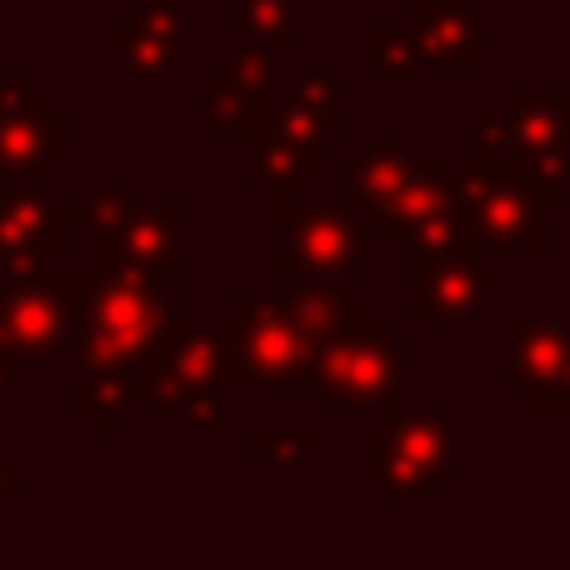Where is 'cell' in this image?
<instances>
[{
    "label": "cell",
    "mask_w": 570,
    "mask_h": 570,
    "mask_svg": "<svg viewBox=\"0 0 570 570\" xmlns=\"http://www.w3.org/2000/svg\"><path fill=\"white\" fill-rule=\"evenodd\" d=\"M180 321L156 271H106L90 276L80 301V345L76 365L106 381H136V371L156 355L166 331Z\"/></svg>",
    "instance_id": "cell-1"
},
{
    "label": "cell",
    "mask_w": 570,
    "mask_h": 570,
    "mask_svg": "<svg viewBox=\"0 0 570 570\" xmlns=\"http://www.w3.org/2000/svg\"><path fill=\"white\" fill-rule=\"evenodd\" d=\"M321 411H411V365L381 315H351L315 351Z\"/></svg>",
    "instance_id": "cell-2"
},
{
    "label": "cell",
    "mask_w": 570,
    "mask_h": 570,
    "mask_svg": "<svg viewBox=\"0 0 570 570\" xmlns=\"http://www.w3.org/2000/svg\"><path fill=\"white\" fill-rule=\"evenodd\" d=\"M321 335L301 321L285 301L236 295L226 321V391H271V385L311 381Z\"/></svg>",
    "instance_id": "cell-3"
},
{
    "label": "cell",
    "mask_w": 570,
    "mask_h": 570,
    "mask_svg": "<svg viewBox=\"0 0 570 570\" xmlns=\"http://www.w3.org/2000/svg\"><path fill=\"white\" fill-rule=\"evenodd\" d=\"M455 196H461V210L471 220V236L481 250H546L551 236H546L541 220V196L531 186V166L521 156H485L481 166H465L455 176Z\"/></svg>",
    "instance_id": "cell-4"
},
{
    "label": "cell",
    "mask_w": 570,
    "mask_h": 570,
    "mask_svg": "<svg viewBox=\"0 0 570 570\" xmlns=\"http://www.w3.org/2000/svg\"><path fill=\"white\" fill-rule=\"evenodd\" d=\"M90 276H36L0 291V355L26 361H70L80 345V301Z\"/></svg>",
    "instance_id": "cell-5"
},
{
    "label": "cell",
    "mask_w": 570,
    "mask_h": 570,
    "mask_svg": "<svg viewBox=\"0 0 570 570\" xmlns=\"http://www.w3.org/2000/svg\"><path fill=\"white\" fill-rule=\"evenodd\" d=\"M365 461L391 501H425L455 475V431L445 415L391 411L381 431L365 435Z\"/></svg>",
    "instance_id": "cell-6"
},
{
    "label": "cell",
    "mask_w": 570,
    "mask_h": 570,
    "mask_svg": "<svg viewBox=\"0 0 570 570\" xmlns=\"http://www.w3.org/2000/svg\"><path fill=\"white\" fill-rule=\"evenodd\" d=\"M220 371H226V325H186L176 321L166 341L156 345L146 365L130 381V411L176 415L186 401L206 391H220Z\"/></svg>",
    "instance_id": "cell-7"
},
{
    "label": "cell",
    "mask_w": 570,
    "mask_h": 570,
    "mask_svg": "<svg viewBox=\"0 0 570 570\" xmlns=\"http://www.w3.org/2000/svg\"><path fill=\"white\" fill-rule=\"evenodd\" d=\"M86 226L76 206H50L36 180L0 186V276L6 285L46 276V261L70 246V230Z\"/></svg>",
    "instance_id": "cell-8"
},
{
    "label": "cell",
    "mask_w": 570,
    "mask_h": 570,
    "mask_svg": "<svg viewBox=\"0 0 570 570\" xmlns=\"http://www.w3.org/2000/svg\"><path fill=\"white\" fill-rule=\"evenodd\" d=\"M501 385L525 411H570V321H505Z\"/></svg>",
    "instance_id": "cell-9"
},
{
    "label": "cell",
    "mask_w": 570,
    "mask_h": 570,
    "mask_svg": "<svg viewBox=\"0 0 570 570\" xmlns=\"http://www.w3.org/2000/svg\"><path fill=\"white\" fill-rule=\"evenodd\" d=\"M276 271L281 276H335V271L361 266L365 250V226L355 210H315L301 206L295 190H276Z\"/></svg>",
    "instance_id": "cell-10"
},
{
    "label": "cell",
    "mask_w": 570,
    "mask_h": 570,
    "mask_svg": "<svg viewBox=\"0 0 570 570\" xmlns=\"http://www.w3.org/2000/svg\"><path fill=\"white\" fill-rule=\"evenodd\" d=\"M70 156V120L26 80H0V186L36 180Z\"/></svg>",
    "instance_id": "cell-11"
},
{
    "label": "cell",
    "mask_w": 570,
    "mask_h": 570,
    "mask_svg": "<svg viewBox=\"0 0 570 570\" xmlns=\"http://www.w3.org/2000/svg\"><path fill=\"white\" fill-rule=\"evenodd\" d=\"M90 276L106 271H156L176 276L180 271V210L176 206H130L126 220L90 236Z\"/></svg>",
    "instance_id": "cell-12"
},
{
    "label": "cell",
    "mask_w": 570,
    "mask_h": 570,
    "mask_svg": "<svg viewBox=\"0 0 570 570\" xmlns=\"http://www.w3.org/2000/svg\"><path fill=\"white\" fill-rule=\"evenodd\" d=\"M495 295H501V276H491L471 250H451V256L415 266L411 315L415 321H471Z\"/></svg>",
    "instance_id": "cell-13"
},
{
    "label": "cell",
    "mask_w": 570,
    "mask_h": 570,
    "mask_svg": "<svg viewBox=\"0 0 570 570\" xmlns=\"http://www.w3.org/2000/svg\"><path fill=\"white\" fill-rule=\"evenodd\" d=\"M180 50H186V20L176 0H146L136 16L116 26V60L140 86H156L166 70H176Z\"/></svg>",
    "instance_id": "cell-14"
},
{
    "label": "cell",
    "mask_w": 570,
    "mask_h": 570,
    "mask_svg": "<svg viewBox=\"0 0 570 570\" xmlns=\"http://www.w3.org/2000/svg\"><path fill=\"white\" fill-rule=\"evenodd\" d=\"M415 56L431 70H471L481 60V26L461 0H415L405 20Z\"/></svg>",
    "instance_id": "cell-15"
},
{
    "label": "cell",
    "mask_w": 570,
    "mask_h": 570,
    "mask_svg": "<svg viewBox=\"0 0 570 570\" xmlns=\"http://www.w3.org/2000/svg\"><path fill=\"white\" fill-rule=\"evenodd\" d=\"M341 76L335 70H305L295 90L271 106V130H281L295 146H321V140L341 136Z\"/></svg>",
    "instance_id": "cell-16"
},
{
    "label": "cell",
    "mask_w": 570,
    "mask_h": 570,
    "mask_svg": "<svg viewBox=\"0 0 570 570\" xmlns=\"http://www.w3.org/2000/svg\"><path fill=\"white\" fill-rule=\"evenodd\" d=\"M411 166H415L411 146H365L361 156L351 160V210L365 230L391 226L395 196H401Z\"/></svg>",
    "instance_id": "cell-17"
},
{
    "label": "cell",
    "mask_w": 570,
    "mask_h": 570,
    "mask_svg": "<svg viewBox=\"0 0 570 570\" xmlns=\"http://www.w3.org/2000/svg\"><path fill=\"white\" fill-rule=\"evenodd\" d=\"M455 176H461V166H451V160H415V166H411L401 196H395L391 226L381 230L385 246H391L395 256H401L405 240H411L425 220H435L441 210L461 206V196H455Z\"/></svg>",
    "instance_id": "cell-18"
},
{
    "label": "cell",
    "mask_w": 570,
    "mask_h": 570,
    "mask_svg": "<svg viewBox=\"0 0 570 570\" xmlns=\"http://www.w3.org/2000/svg\"><path fill=\"white\" fill-rule=\"evenodd\" d=\"M271 106H276V100L261 96V90H246L236 76H230V66L206 76V130L210 136H220V140L261 136L271 120Z\"/></svg>",
    "instance_id": "cell-19"
},
{
    "label": "cell",
    "mask_w": 570,
    "mask_h": 570,
    "mask_svg": "<svg viewBox=\"0 0 570 570\" xmlns=\"http://www.w3.org/2000/svg\"><path fill=\"white\" fill-rule=\"evenodd\" d=\"M250 176L271 190H301V186H315L321 166H315L311 146H295L281 130L266 126L261 136H250Z\"/></svg>",
    "instance_id": "cell-20"
},
{
    "label": "cell",
    "mask_w": 570,
    "mask_h": 570,
    "mask_svg": "<svg viewBox=\"0 0 570 570\" xmlns=\"http://www.w3.org/2000/svg\"><path fill=\"white\" fill-rule=\"evenodd\" d=\"M285 305H291V311L301 315V321L311 325L315 335H321V341H325V335H331L341 321H351V315L365 311V305L355 301L345 285H335L331 276H301V291H291V301H285Z\"/></svg>",
    "instance_id": "cell-21"
},
{
    "label": "cell",
    "mask_w": 570,
    "mask_h": 570,
    "mask_svg": "<svg viewBox=\"0 0 570 570\" xmlns=\"http://www.w3.org/2000/svg\"><path fill=\"white\" fill-rule=\"evenodd\" d=\"M365 50H371L375 70L385 76V86L395 90V96H405V86H411V76L421 70V56H415V40L411 30H395V26H365Z\"/></svg>",
    "instance_id": "cell-22"
},
{
    "label": "cell",
    "mask_w": 570,
    "mask_h": 570,
    "mask_svg": "<svg viewBox=\"0 0 570 570\" xmlns=\"http://www.w3.org/2000/svg\"><path fill=\"white\" fill-rule=\"evenodd\" d=\"M236 20L266 46H285L301 30V0H240Z\"/></svg>",
    "instance_id": "cell-23"
},
{
    "label": "cell",
    "mask_w": 570,
    "mask_h": 570,
    "mask_svg": "<svg viewBox=\"0 0 570 570\" xmlns=\"http://www.w3.org/2000/svg\"><path fill=\"white\" fill-rule=\"evenodd\" d=\"M250 455L291 475V471H301V465H311L315 455H321V435H311V431H291V435L256 431V435H250Z\"/></svg>",
    "instance_id": "cell-24"
},
{
    "label": "cell",
    "mask_w": 570,
    "mask_h": 570,
    "mask_svg": "<svg viewBox=\"0 0 570 570\" xmlns=\"http://www.w3.org/2000/svg\"><path fill=\"white\" fill-rule=\"evenodd\" d=\"M136 186H96V196L80 206V216H86V230L96 236V230H110L116 220L130 216V206H136Z\"/></svg>",
    "instance_id": "cell-25"
},
{
    "label": "cell",
    "mask_w": 570,
    "mask_h": 570,
    "mask_svg": "<svg viewBox=\"0 0 570 570\" xmlns=\"http://www.w3.org/2000/svg\"><path fill=\"white\" fill-rule=\"evenodd\" d=\"M230 76H236L246 90L271 96V50H266V40H261V46H240L236 56H230Z\"/></svg>",
    "instance_id": "cell-26"
},
{
    "label": "cell",
    "mask_w": 570,
    "mask_h": 570,
    "mask_svg": "<svg viewBox=\"0 0 570 570\" xmlns=\"http://www.w3.org/2000/svg\"><path fill=\"white\" fill-rule=\"evenodd\" d=\"M176 421L186 425L190 435H200V431H226V411H220V395L206 391V395H196V401H186V405L176 411Z\"/></svg>",
    "instance_id": "cell-27"
},
{
    "label": "cell",
    "mask_w": 570,
    "mask_h": 570,
    "mask_svg": "<svg viewBox=\"0 0 570 570\" xmlns=\"http://www.w3.org/2000/svg\"><path fill=\"white\" fill-rule=\"evenodd\" d=\"M481 156H491V160L515 156V130H511V120H505V116L481 120Z\"/></svg>",
    "instance_id": "cell-28"
},
{
    "label": "cell",
    "mask_w": 570,
    "mask_h": 570,
    "mask_svg": "<svg viewBox=\"0 0 570 570\" xmlns=\"http://www.w3.org/2000/svg\"><path fill=\"white\" fill-rule=\"evenodd\" d=\"M20 491H26V465L6 451V441H0V515L20 501Z\"/></svg>",
    "instance_id": "cell-29"
},
{
    "label": "cell",
    "mask_w": 570,
    "mask_h": 570,
    "mask_svg": "<svg viewBox=\"0 0 570 570\" xmlns=\"http://www.w3.org/2000/svg\"><path fill=\"white\" fill-rule=\"evenodd\" d=\"M10 385H16V361H6V355H0V395H6Z\"/></svg>",
    "instance_id": "cell-30"
},
{
    "label": "cell",
    "mask_w": 570,
    "mask_h": 570,
    "mask_svg": "<svg viewBox=\"0 0 570 570\" xmlns=\"http://www.w3.org/2000/svg\"><path fill=\"white\" fill-rule=\"evenodd\" d=\"M541 6H546V0H541Z\"/></svg>",
    "instance_id": "cell-31"
}]
</instances>
